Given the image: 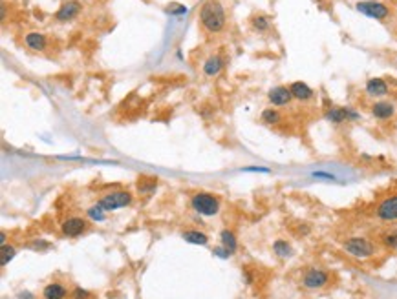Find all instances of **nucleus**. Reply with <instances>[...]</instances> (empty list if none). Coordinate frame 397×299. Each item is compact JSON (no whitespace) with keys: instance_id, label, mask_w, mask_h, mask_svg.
<instances>
[{"instance_id":"f8f14e48","label":"nucleus","mask_w":397,"mask_h":299,"mask_svg":"<svg viewBox=\"0 0 397 299\" xmlns=\"http://www.w3.org/2000/svg\"><path fill=\"white\" fill-rule=\"evenodd\" d=\"M364 89H366V95L375 97V99L388 95V91H390V88H388L386 81H384V79H381V77H373V79H368V81H366Z\"/></svg>"},{"instance_id":"7c9ffc66","label":"nucleus","mask_w":397,"mask_h":299,"mask_svg":"<svg viewBox=\"0 0 397 299\" xmlns=\"http://www.w3.org/2000/svg\"><path fill=\"white\" fill-rule=\"evenodd\" d=\"M214 254L220 255V257H229V255H231L225 248H216V250H214Z\"/></svg>"},{"instance_id":"a878e982","label":"nucleus","mask_w":397,"mask_h":299,"mask_svg":"<svg viewBox=\"0 0 397 299\" xmlns=\"http://www.w3.org/2000/svg\"><path fill=\"white\" fill-rule=\"evenodd\" d=\"M88 216L92 217L94 221H102V219H104V210H102L99 204H96V206L88 208Z\"/></svg>"},{"instance_id":"b1692460","label":"nucleus","mask_w":397,"mask_h":299,"mask_svg":"<svg viewBox=\"0 0 397 299\" xmlns=\"http://www.w3.org/2000/svg\"><path fill=\"white\" fill-rule=\"evenodd\" d=\"M141 179V177H139ZM147 179L148 177H143L139 181V185H137V188H139V191H143V193H150V191L158 186V179H150V183H147Z\"/></svg>"},{"instance_id":"ddd939ff","label":"nucleus","mask_w":397,"mask_h":299,"mask_svg":"<svg viewBox=\"0 0 397 299\" xmlns=\"http://www.w3.org/2000/svg\"><path fill=\"white\" fill-rule=\"evenodd\" d=\"M63 230V236L66 237H77L81 236L84 230H86V221L81 219V217H70V219H66L61 226Z\"/></svg>"},{"instance_id":"4be33fe9","label":"nucleus","mask_w":397,"mask_h":299,"mask_svg":"<svg viewBox=\"0 0 397 299\" xmlns=\"http://www.w3.org/2000/svg\"><path fill=\"white\" fill-rule=\"evenodd\" d=\"M273 250H275V254L278 255V257H289V255H291V246H289L288 241H284V239L275 241Z\"/></svg>"},{"instance_id":"6ab92c4d","label":"nucleus","mask_w":397,"mask_h":299,"mask_svg":"<svg viewBox=\"0 0 397 299\" xmlns=\"http://www.w3.org/2000/svg\"><path fill=\"white\" fill-rule=\"evenodd\" d=\"M183 239L187 243H192V245H207L209 243V237L205 236L203 232H198V230H187L185 234H183Z\"/></svg>"},{"instance_id":"2f4dec72","label":"nucleus","mask_w":397,"mask_h":299,"mask_svg":"<svg viewBox=\"0 0 397 299\" xmlns=\"http://www.w3.org/2000/svg\"><path fill=\"white\" fill-rule=\"evenodd\" d=\"M33 246H35V248H42V246H48V243H44V241H35L33 243Z\"/></svg>"},{"instance_id":"9b49d317","label":"nucleus","mask_w":397,"mask_h":299,"mask_svg":"<svg viewBox=\"0 0 397 299\" xmlns=\"http://www.w3.org/2000/svg\"><path fill=\"white\" fill-rule=\"evenodd\" d=\"M267 99L273 106H288L293 95H291V89L288 86H275L267 91Z\"/></svg>"},{"instance_id":"c85d7f7f","label":"nucleus","mask_w":397,"mask_h":299,"mask_svg":"<svg viewBox=\"0 0 397 299\" xmlns=\"http://www.w3.org/2000/svg\"><path fill=\"white\" fill-rule=\"evenodd\" d=\"M243 172H262V173H269V168H262V166H247V168H243Z\"/></svg>"},{"instance_id":"39448f33","label":"nucleus","mask_w":397,"mask_h":299,"mask_svg":"<svg viewBox=\"0 0 397 299\" xmlns=\"http://www.w3.org/2000/svg\"><path fill=\"white\" fill-rule=\"evenodd\" d=\"M357 11L370 17V19L375 20H384L388 19L390 15V9L388 6H384L383 2H377V0H363V2H357Z\"/></svg>"},{"instance_id":"bb28decb","label":"nucleus","mask_w":397,"mask_h":299,"mask_svg":"<svg viewBox=\"0 0 397 299\" xmlns=\"http://www.w3.org/2000/svg\"><path fill=\"white\" fill-rule=\"evenodd\" d=\"M166 13H170V15H185L187 7L185 6H179L178 2H172L170 6L166 7Z\"/></svg>"},{"instance_id":"2eb2a0df","label":"nucleus","mask_w":397,"mask_h":299,"mask_svg":"<svg viewBox=\"0 0 397 299\" xmlns=\"http://www.w3.org/2000/svg\"><path fill=\"white\" fill-rule=\"evenodd\" d=\"M24 44L32 51H44L46 48H48V38H46L44 33L30 31V33H26Z\"/></svg>"},{"instance_id":"20e7f679","label":"nucleus","mask_w":397,"mask_h":299,"mask_svg":"<svg viewBox=\"0 0 397 299\" xmlns=\"http://www.w3.org/2000/svg\"><path fill=\"white\" fill-rule=\"evenodd\" d=\"M130 203H132V193L127 190H117V191H112V193H106L97 204H99L104 212H112V210L125 208V206H128Z\"/></svg>"},{"instance_id":"cd10ccee","label":"nucleus","mask_w":397,"mask_h":299,"mask_svg":"<svg viewBox=\"0 0 397 299\" xmlns=\"http://www.w3.org/2000/svg\"><path fill=\"white\" fill-rule=\"evenodd\" d=\"M90 294L86 292V290H83V288H75L73 292H71V298L73 299H88Z\"/></svg>"},{"instance_id":"0eeeda50","label":"nucleus","mask_w":397,"mask_h":299,"mask_svg":"<svg viewBox=\"0 0 397 299\" xmlns=\"http://www.w3.org/2000/svg\"><path fill=\"white\" fill-rule=\"evenodd\" d=\"M81 11H83V4L79 0H66L55 13V20L57 22H70V20L77 19Z\"/></svg>"},{"instance_id":"aec40b11","label":"nucleus","mask_w":397,"mask_h":299,"mask_svg":"<svg viewBox=\"0 0 397 299\" xmlns=\"http://www.w3.org/2000/svg\"><path fill=\"white\" fill-rule=\"evenodd\" d=\"M260 119L265 124H278L282 121V113L276 108H265L260 115Z\"/></svg>"},{"instance_id":"4468645a","label":"nucleus","mask_w":397,"mask_h":299,"mask_svg":"<svg viewBox=\"0 0 397 299\" xmlns=\"http://www.w3.org/2000/svg\"><path fill=\"white\" fill-rule=\"evenodd\" d=\"M289 89H291V95L293 99L300 102H306V101H311L315 95V91L306 82H302V81H295V82L289 84Z\"/></svg>"},{"instance_id":"f3484780","label":"nucleus","mask_w":397,"mask_h":299,"mask_svg":"<svg viewBox=\"0 0 397 299\" xmlns=\"http://www.w3.org/2000/svg\"><path fill=\"white\" fill-rule=\"evenodd\" d=\"M42 296H44V299H64L68 296V290L61 283H50L42 290Z\"/></svg>"},{"instance_id":"393cba45","label":"nucleus","mask_w":397,"mask_h":299,"mask_svg":"<svg viewBox=\"0 0 397 299\" xmlns=\"http://www.w3.org/2000/svg\"><path fill=\"white\" fill-rule=\"evenodd\" d=\"M383 243L392 250H397V230L394 232H388V234H384L383 236Z\"/></svg>"},{"instance_id":"dca6fc26","label":"nucleus","mask_w":397,"mask_h":299,"mask_svg":"<svg viewBox=\"0 0 397 299\" xmlns=\"http://www.w3.org/2000/svg\"><path fill=\"white\" fill-rule=\"evenodd\" d=\"M224 64H225L224 57H220V55H211V57L203 62V75L216 77L220 71L224 70Z\"/></svg>"},{"instance_id":"7ed1b4c3","label":"nucleus","mask_w":397,"mask_h":299,"mask_svg":"<svg viewBox=\"0 0 397 299\" xmlns=\"http://www.w3.org/2000/svg\"><path fill=\"white\" fill-rule=\"evenodd\" d=\"M344 250L357 259H366L375 254V245L366 237H350L344 241Z\"/></svg>"},{"instance_id":"1a4fd4ad","label":"nucleus","mask_w":397,"mask_h":299,"mask_svg":"<svg viewBox=\"0 0 397 299\" xmlns=\"http://www.w3.org/2000/svg\"><path fill=\"white\" fill-rule=\"evenodd\" d=\"M328 281H330V275L324 272V270H319V268H311L307 270L304 277H302V285L306 288H320L324 287Z\"/></svg>"},{"instance_id":"f257e3e1","label":"nucleus","mask_w":397,"mask_h":299,"mask_svg":"<svg viewBox=\"0 0 397 299\" xmlns=\"http://www.w3.org/2000/svg\"><path fill=\"white\" fill-rule=\"evenodd\" d=\"M199 26L203 27V31L218 35L225 29L227 26V13L220 0H205L198 13Z\"/></svg>"},{"instance_id":"9d476101","label":"nucleus","mask_w":397,"mask_h":299,"mask_svg":"<svg viewBox=\"0 0 397 299\" xmlns=\"http://www.w3.org/2000/svg\"><path fill=\"white\" fill-rule=\"evenodd\" d=\"M370 111L377 121H388L396 115V104L390 101H375L371 104Z\"/></svg>"},{"instance_id":"a211bd4d","label":"nucleus","mask_w":397,"mask_h":299,"mask_svg":"<svg viewBox=\"0 0 397 299\" xmlns=\"http://www.w3.org/2000/svg\"><path fill=\"white\" fill-rule=\"evenodd\" d=\"M220 237H222V245H224V248L227 250L229 254H234L238 248V243H236L234 234H232L231 230H224V232L220 234Z\"/></svg>"},{"instance_id":"6e6552de","label":"nucleus","mask_w":397,"mask_h":299,"mask_svg":"<svg viewBox=\"0 0 397 299\" xmlns=\"http://www.w3.org/2000/svg\"><path fill=\"white\" fill-rule=\"evenodd\" d=\"M377 217L381 221H396L397 219V193L396 195H388L377 204L375 210Z\"/></svg>"},{"instance_id":"423d86ee","label":"nucleus","mask_w":397,"mask_h":299,"mask_svg":"<svg viewBox=\"0 0 397 299\" xmlns=\"http://www.w3.org/2000/svg\"><path fill=\"white\" fill-rule=\"evenodd\" d=\"M324 119L330 121L331 124H342V122H350V121H359L361 115L359 111H355L353 108H348V106H331V108L326 109L324 113Z\"/></svg>"},{"instance_id":"c756f323","label":"nucleus","mask_w":397,"mask_h":299,"mask_svg":"<svg viewBox=\"0 0 397 299\" xmlns=\"http://www.w3.org/2000/svg\"><path fill=\"white\" fill-rule=\"evenodd\" d=\"M313 177H324V179H328V181H335V175L326 173V172H313Z\"/></svg>"},{"instance_id":"5701e85b","label":"nucleus","mask_w":397,"mask_h":299,"mask_svg":"<svg viewBox=\"0 0 397 299\" xmlns=\"http://www.w3.org/2000/svg\"><path fill=\"white\" fill-rule=\"evenodd\" d=\"M13 257H15V248H13L11 245H4L2 250H0V263H2V265H7Z\"/></svg>"},{"instance_id":"412c9836","label":"nucleus","mask_w":397,"mask_h":299,"mask_svg":"<svg viewBox=\"0 0 397 299\" xmlns=\"http://www.w3.org/2000/svg\"><path fill=\"white\" fill-rule=\"evenodd\" d=\"M251 26H253V29L256 33H265L269 29V19L264 17V15H255L251 19Z\"/></svg>"},{"instance_id":"f03ea898","label":"nucleus","mask_w":397,"mask_h":299,"mask_svg":"<svg viewBox=\"0 0 397 299\" xmlns=\"http://www.w3.org/2000/svg\"><path fill=\"white\" fill-rule=\"evenodd\" d=\"M191 206L194 212H198L199 216H216L220 210L218 199L207 191H198L191 199Z\"/></svg>"}]
</instances>
